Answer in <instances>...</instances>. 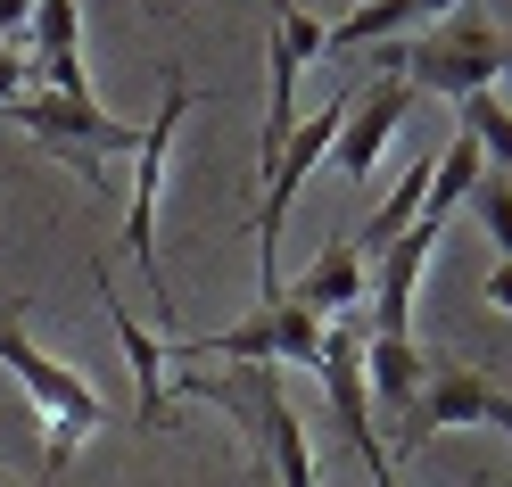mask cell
<instances>
[{
    "label": "cell",
    "instance_id": "7",
    "mask_svg": "<svg viewBox=\"0 0 512 487\" xmlns=\"http://www.w3.org/2000/svg\"><path fill=\"white\" fill-rule=\"evenodd\" d=\"M256 454H265V471H273L281 487H314V446H306L298 405L281 397V372L256 380Z\"/></svg>",
    "mask_w": 512,
    "mask_h": 487
},
{
    "label": "cell",
    "instance_id": "2",
    "mask_svg": "<svg viewBox=\"0 0 512 487\" xmlns=\"http://www.w3.org/2000/svg\"><path fill=\"white\" fill-rule=\"evenodd\" d=\"M0 364H9V380L34 397V413H42V430H50V446H42V471L58 479L75 463V454L108 430V405H100V388H91L75 364H58V355H42L34 339H25V298H9L0 306Z\"/></svg>",
    "mask_w": 512,
    "mask_h": 487
},
{
    "label": "cell",
    "instance_id": "11",
    "mask_svg": "<svg viewBox=\"0 0 512 487\" xmlns=\"http://www.w3.org/2000/svg\"><path fill=\"white\" fill-rule=\"evenodd\" d=\"M397 34H413V0H356L347 25H323L331 50H380V42H397Z\"/></svg>",
    "mask_w": 512,
    "mask_h": 487
},
{
    "label": "cell",
    "instance_id": "17",
    "mask_svg": "<svg viewBox=\"0 0 512 487\" xmlns=\"http://www.w3.org/2000/svg\"><path fill=\"white\" fill-rule=\"evenodd\" d=\"M25 25H34V0H0V42H17Z\"/></svg>",
    "mask_w": 512,
    "mask_h": 487
},
{
    "label": "cell",
    "instance_id": "1",
    "mask_svg": "<svg viewBox=\"0 0 512 487\" xmlns=\"http://www.w3.org/2000/svg\"><path fill=\"white\" fill-rule=\"evenodd\" d=\"M372 67L397 75V83H413V91H438V100H471V91H496L512 75V34L488 25L479 9H455V17H438V25H413V34L380 42Z\"/></svg>",
    "mask_w": 512,
    "mask_h": 487
},
{
    "label": "cell",
    "instance_id": "12",
    "mask_svg": "<svg viewBox=\"0 0 512 487\" xmlns=\"http://www.w3.org/2000/svg\"><path fill=\"white\" fill-rule=\"evenodd\" d=\"M25 58H34V67H50V58H83V0H34Z\"/></svg>",
    "mask_w": 512,
    "mask_h": 487
},
{
    "label": "cell",
    "instance_id": "20",
    "mask_svg": "<svg viewBox=\"0 0 512 487\" xmlns=\"http://www.w3.org/2000/svg\"><path fill=\"white\" fill-rule=\"evenodd\" d=\"M141 9H149V17H166V9H174V0H141Z\"/></svg>",
    "mask_w": 512,
    "mask_h": 487
},
{
    "label": "cell",
    "instance_id": "15",
    "mask_svg": "<svg viewBox=\"0 0 512 487\" xmlns=\"http://www.w3.org/2000/svg\"><path fill=\"white\" fill-rule=\"evenodd\" d=\"M273 322H281V364H314V355H323V322H314L290 289L273 298Z\"/></svg>",
    "mask_w": 512,
    "mask_h": 487
},
{
    "label": "cell",
    "instance_id": "19",
    "mask_svg": "<svg viewBox=\"0 0 512 487\" xmlns=\"http://www.w3.org/2000/svg\"><path fill=\"white\" fill-rule=\"evenodd\" d=\"M463 487H496V471H471V479H463Z\"/></svg>",
    "mask_w": 512,
    "mask_h": 487
},
{
    "label": "cell",
    "instance_id": "5",
    "mask_svg": "<svg viewBox=\"0 0 512 487\" xmlns=\"http://www.w3.org/2000/svg\"><path fill=\"white\" fill-rule=\"evenodd\" d=\"M331 42H323V25H314L306 9H290V17H273V42H265V149H256V166H273L281 157V141L298 133V75H306V58H323Z\"/></svg>",
    "mask_w": 512,
    "mask_h": 487
},
{
    "label": "cell",
    "instance_id": "16",
    "mask_svg": "<svg viewBox=\"0 0 512 487\" xmlns=\"http://www.w3.org/2000/svg\"><path fill=\"white\" fill-rule=\"evenodd\" d=\"M25 91H34V58H25L17 42H0V108L25 100Z\"/></svg>",
    "mask_w": 512,
    "mask_h": 487
},
{
    "label": "cell",
    "instance_id": "13",
    "mask_svg": "<svg viewBox=\"0 0 512 487\" xmlns=\"http://www.w3.org/2000/svg\"><path fill=\"white\" fill-rule=\"evenodd\" d=\"M455 108H463V133L479 141V157L512 174V108H504V100H488V91H471V100H455Z\"/></svg>",
    "mask_w": 512,
    "mask_h": 487
},
{
    "label": "cell",
    "instance_id": "18",
    "mask_svg": "<svg viewBox=\"0 0 512 487\" xmlns=\"http://www.w3.org/2000/svg\"><path fill=\"white\" fill-rule=\"evenodd\" d=\"M488 306H496V314H512V265H496V273H488Z\"/></svg>",
    "mask_w": 512,
    "mask_h": 487
},
{
    "label": "cell",
    "instance_id": "6",
    "mask_svg": "<svg viewBox=\"0 0 512 487\" xmlns=\"http://www.w3.org/2000/svg\"><path fill=\"white\" fill-rule=\"evenodd\" d=\"M405 108H413V83H372V91H356V108H347V124H339V141H331V174L339 182H356V190H372V166H380V149L397 141V124H405Z\"/></svg>",
    "mask_w": 512,
    "mask_h": 487
},
{
    "label": "cell",
    "instance_id": "14",
    "mask_svg": "<svg viewBox=\"0 0 512 487\" xmlns=\"http://www.w3.org/2000/svg\"><path fill=\"white\" fill-rule=\"evenodd\" d=\"M463 207L479 215V232H488V240H496V256L512 265V174H504V166H488V174L471 182V199H463Z\"/></svg>",
    "mask_w": 512,
    "mask_h": 487
},
{
    "label": "cell",
    "instance_id": "9",
    "mask_svg": "<svg viewBox=\"0 0 512 487\" xmlns=\"http://www.w3.org/2000/svg\"><path fill=\"white\" fill-rule=\"evenodd\" d=\"M290 298H298L314 322L347 314V306L364 298V256H356V240H331V248H323V256H314V265L298 273V289H290Z\"/></svg>",
    "mask_w": 512,
    "mask_h": 487
},
{
    "label": "cell",
    "instance_id": "8",
    "mask_svg": "<svg viewBox=\"0 0 512 487\" xmlns=\"http://www.w3.org/2000/svg\"><path fill=\"white\" fill-rule=\"evenodd\" d=\"M100 298H108V331H116L124 364H133V388H141L133 421H141V430H157V421H166V364H174V355H166V339H157V331H141V322L116 306V289H108V281H100Z\"/></svg>",
    "mask_w": 512,
    "mask_h": 487
},
{
    "label": "cell",
    "instance_id": "10",
    "mask_svg": "<svg viewBox=\"0 0 512 487\" xmlns=\"http://www.w3.org/2000/svg\"><path fill=\"white\" fill-rule=\"evenodd\" d=\"M364 380H372V397L389 405V413H405L413 397H422L430 364H422V347H413V331H405V339H372V331H364Z\"/></svg>",
    "mask_w": 512,
    "mask_h": 487
},
{
    "label": "cell",
    "instance_id": "22",
    "mask_svg": "<svg viewBox=\"0 0 512 487\" xmlns=\"http://www.w3.org/2000/svg\"><path fill=\"white\" fill-rule=\"evenodd\" d=\"M0 306H9V298H0Z\"/></svg>",
    "mask_w": 512,
    "mask_h": 487
},
{
    "label": "cell",
    "instance_id": "4",
    "mask_svg": "<svg viewBox=\"0 0 512 487\" xmlns=\"http://www.w3.org/2000/svg\"><path fill=\"white\" fill-rule=\"evenodd\" d=\"M0 124L34 133L58 166H75L91 190H108V157H116V149H141V133H124L100 100H58V91H25V100H9Z\"/></svg>",
    "mask_w": 512,
    "mask_h": 487
},
{
    "label": "cell",
    "instance_id": "21",
    "mask_svg": "<svg viewBox=\"0 0 512 487\" xmlns=\"http://www.w3.org/2000/svg\"><path fill=\"white\" fill-rule=\"evenodd\" d=\"M290 9H298V0H273V17H290Z\"/></svg>",
    "mask_w": 512,
    "mask_h": 487
},
{
    "label": "cell",
    "instance_id": "3",
    "mask_svg": "<svg viewBox=\"0 0 512 487\" xmlns=\"http://www.w3.org/2000/svg\"><path fill=\"white\" fill-rule=\"evenodd\" d=\"M190 75L166 67V91H157V116L141 124V149H133V207H124V248H133V265L149 281V298H166L174 314V289H166V265H157V199H166V166H174V133H182V116H190Z\"/></svg>",
    "mask_w": 512,
    "mask_h": 487
}]
</instances>
